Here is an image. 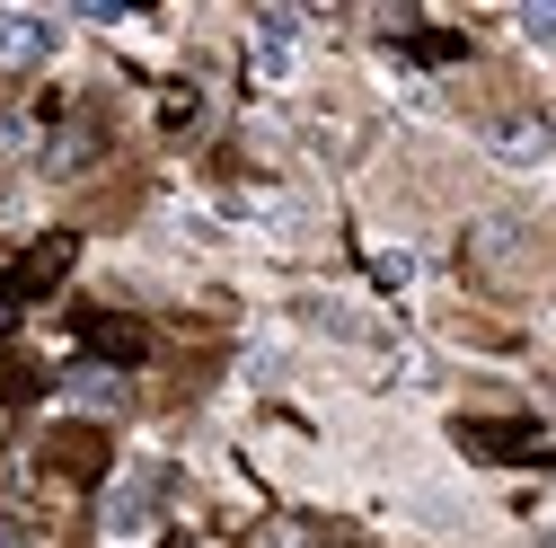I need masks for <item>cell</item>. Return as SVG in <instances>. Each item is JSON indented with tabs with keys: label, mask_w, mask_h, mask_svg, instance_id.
Returning <instances> with one entry per match:
<instances>
[{
	"label": "cell",
	"mask_w": 556,
	"mask_h": 548,
	"mask_svg": "<svg viewBox=\"0 0 556 548\" xmlns=\"http://www.w3.org/2000/svg\"><path fill=\"white\" fill-rule=\"evenodd\" d=\"M459 443H468V451H485V460H521V451H530V434H521V425H468Z\"/></svg>",
	"instance_id": "obj_8"
},
{
	"label": "cell",
	"mask_w": 556,
	"mask_h": 548,
	"mask_svg": "<svg viewBox=\"0 0 556 548\" xmlns=\"http://www.w3.org/2000/svg\"><path fill=\"white\" fill-rule=\"evenodd\" d=\"M53 18L45 10H0V72H36V62L53 53Z\"/></svg>",
	"instance_id": "obj_3"
},
{
	"label": "cell",
	"mask_w": 556,
	"mask_h": 548,
	"mask_svg": "<svg viewBox=\"0 0 556 548\" xmlns=\"http://www.w3.org/2000/svg\"><path fill=\"white\" fill-rule=\"evenodd\" d=\"M89 363H142V327L132 319H89Z\"/></svg>",
	"instance_id": "obj_6"
},
{
	"label": "cell",
	"mask_w": 556,
	"mask_h": 548,
	"mask_svg": "<svg viewBox=\"0 0 556 548\" xmlns=\"http://www.w3.org/2000/svg\"><path fill=\"white\" fill-rule=\"evenodd\" d=\"M106 460H115V451H106L89 425H62V434H53V469H62V477H98Z\"/></svg>",
	"instance_id": "obj_5"
},
{
	"label": "cell",
	"mask_w": 556,
	"mask_h": 548,
	"mask_svg": "<svg viewBox=\"0 0 556 548\" xmlns=\"http://www.w3.org/2000/svg\"><path fill=\"white\" fill-rule=\"evenodd\" d=\"M504 151H513V169H530V160L547 151V133H530V124H521V133H504Z\"/></svg>",
	"instance_id": "obj_11"
},
{
	"label": "cell",
	"mask_w": 556,
	"mask_h": 548,
	"mask_svg": "<svg viewBox=\"0 0 556 548\" xmlns=\"http://www.w3.org/2000/svg\"><path fill=\"white\" fill-rule=\"evenodd\" d=\"M72 257H80V239H45V248H27L10 274H0V301L18 310V301H36V292H53L62 274H72Z\"/></svg>",
	"instance_id": "obj_2"
},
{
	"label": "cell",
	"mask_w": 556,
	"mask_h": 548,
	"mask_svg": "<svg viewBox=\"0 0 556 548\" xmlns=\"http://www.w3.org/2000/svg\"><path fill=\"white\" fill-rule=\"evenodd\" d=\"M72 398L80 407H124V372L115 363H72Z\"/></svg>",
	"instance_id": "obj_7"
},
{
	"label": "cell",
	"mask_w": 556,
	"mask_h": 548,
	"mask_svg": "<svg viewBox=\"0 0 556 548\" xmlns=\"http://www.w3.org/2000/svg\"><path fill=\"white\" fill-rule=\"evenodd\" d=\"M160 496H168V469H160V460H132V469L106 477V513H98V522H106L115 539H142L151 513H160Z\"/></svg>",
	"instance_id": "obj_1"
},
{
	"label": "cell",
	"mask_w": 556,
	"mask_h": 548,
	"mask_svg": "<svg viewBox=\"0 0 556 548\" xmlns=\"http://www.w3.org/2000/svg\"><path fill=\"white\" fill-rule=\"evenodd\" d=\"M521 36H530V45H547V53H556V0H530V10H521Z\"/></svg>",
	"instance_id": "obj_9"
},
{
	"label": "cell",
	"mask_w": 556,
	"mask_h": 548,
	"mask_svg": "<svg viewBox=\"0 0 556 548\" xmlns=\"http://www.w3.org/2000/svg\"><path fill=\"white\" fill-rule=\"evenodd\" d=\"M415 53H425V62H459V53H468V36H451V27H425V36H415Z\"/></svg>",
	"instance_id": "obj_10"
},
{
	"label": "cell",
	"mask_w": 556,
	"mask_h": 548,
	"mask_svg": "<svg viewBox=\"0 0 556 548\" xmlns=\"http://www.w3.org/2000/svg\"><path fill=\"white\" fill-rule=\"evenodd\" d=\"M292 45H301V10H256V72L265 80L292 72Z\"/></svg>",
	"instance_id": "obj_4"
},
{
	"label": "cell",
	"mask_w": 556,
	"mask_h": 548,
	"mask_svg": "<svg viewBox=\"0 0 556 548\" xmlns=\"http://www.w3.org/2000/svg\"><path fill=\"white\" fill-rule=\"evenodd\" d=\"M10 319H18V310H10V301H0V336H10Z\"/></svg>",
	"instance_id": "obj_13"
},
{
	"label": "cell",
	"mask_w": 556,
	"mask_h": 548,
	"mask_svg": "<svg viewBox=\"0 0 556 548\" xmlns=\"http://www.w3.org/2000/svg\"><path fill=\"white\" fill-rule=\"evenodd\" d=\"M0 548H27V531H18V522H10V513H0Z\"/></svg>",
	"instance_id": "obj_12"
},
{
	"label": "cell",
	"mask_w": 556,
	"mask_h": 548,
	"mask_svg": "<svg viewBox=\"0 0 556 548\" xmlns=\"http://www.w3.org/2000/svg\"><path fill=\"white\" fill-rule=\"evenodd\" d=\"M539 548H556V531H539Z\"/></svg>",
	"instance_id": "obj_14"
}]
</instances>
